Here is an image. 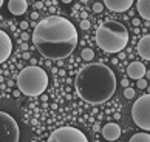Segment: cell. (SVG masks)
I'll return each mask as SVG.
<instances>
[{"label": "cell", "instance_id": "21", "mask_svg": "<svg viewBox=\"0 0 150 142\" xmlns=\"http://www.w3.org/2000/svg\"><path fill=\"white\" fill-rule=\"evenodd\" d=\"M121 84H122V86H124V88H129V79H127V77H125V79H122V80H121Z\"/></svg>", "mask_w": 150, "mask_h": 142}, {"label": "cell", "instance_id": "25", "mask_svg": "<svg viewBox=\"0 0 150 142\" xmlns=\"http://www.w3.org/2000/svg\"><path fill=\"white\" fill-rule=\"evenodd\" d=\"M132 23L135 25V26H138V25H139V19H133V20H132Z\"/></svg>", "mask_w": 150, "mask_h": 142}, {"label": "cell", "instance_id": "30", "mask_svg": "<svg viewBox=\"0 0 150 142\" xmlns=\"http://www.w3.org/2000/svg\"><path fill=\"white\" fill-rule=\"evenodd\" d=\"M2 5H3V0H0V8H2Z\"/></svg>", "mask_w": 150, "mask_h": 142}, {"label": "cell", "instance_id": "22", "mask_svg": "<svg viewBox=\"0 0 150 142\" xmlns=\"http://www.w3.org/2000/svg\"><path fill=\"white\" fill-rule=\"evenodd\" d=\"M20 28H22V30H26V28H28V22H22V23H20Z\"/></svg>", "mask_w": 150, "mask_h": 142}, {"label": "cell", "instance_id": "28", "mask_svg": "<svg viewBox=\"0 0 150 142\" xmlns=\"http://www.w3.org/2000/svg\"><path fill=\"white\" fill-rule=\"evenodd\" d=\"M37 17H39V14H37V13H33V14H31V19H34V20H36Z\"/></svg>", "mask_w": 150, "mask_h": 142}, {"label": "cell", "instance_id": "14", "mask_svg": "<svg viewBox=\"0 0 150 142\" xmlns=\"http://www.w3.org/2000/svg\"><path fill=\"white\" fill-rule=\"evenodd\" d=\"M136 9L142 19L150 22V0H138L136 2Z\"/></svg>", "mask_w": 150, "mask_h": 142}, {"label": "cell", "instance_id": "2", "mask_svg": "<svg viewBox=\"0 0 150 142\" xmlns=\"http://www.w3.org/2000/svg\"><path fill=\"white\" fill-rule=\"evenodd\" d=\"M77 96L91 105L107 102L116 91V76L104 63H90L79 70L74 79Z\"/></svg>", "mask_w": 150, "mask_h": 142}, {"label": "cell", "instance_id": "6", "mask_svg": "<svg viewBox=\"0 0 150 142\" xmlns=\"http://www.w3.org/2000/svg\"><path fill=\"white\" fill-rule=\"evenodd\" d=\"M20 128L11 114L0 111V142H19Z\"/></svg>", "mask_w": 150, "mask_h": 142}, {"label": "cell", "instance_id": "4", "mask_svg": "<svg viewBox=\"0 0 150 142\" xmlns=\"http://www.w3.org/2000/svg\"><path fill=\"white\" fill-rule=\"evenodd\" d=\"M48 86V74L47 71L31 65V67L23 68L17 76V88L20 90V93H23L25 96H40Z\"/></svg>", "mask_w": 150, "mask_h": 142}, {"label": "cell", "instance_id": "23", "mask_svg": "<svg viewBox=\"0 0 150 142\" xmlns=\"http://www.w3.org/2000/svg\"><path fill=\"white\" fill-rule=\"evenodd\" d=\"M118 59H119V60H124V59H125V53H119L118 54Z\"/></svg>", "mask_w": 150, "mask_h": 142}, {"label": "cell", "instance_id": "29", "mask_svg": "<svg viewBox=\"0 0 150 142\" xmlns=\"http://www.w3.org/2000/svg\"><path fill=\"white\" fill-rule=\"evenodd\" d=\"M146 77H149V79H150V71H147V73H146Z\"/></svg>", "mask_w": 150, "mask_h": 142}, {"label": "cell", "instance_id": "16", "mask_svg": "<svg viewBox=\"0 0 150 142\" xmlns=\"http://www.w3.org/2000/svg\"><path fill=\"white\" fill-rule=\"evenodd\" d=\"M81 56H82V59H84V60L90 62V60H93V57H94V51L91 50V48H84Z\"/></svg>", "mask_w": 150, "mask_h": 142}, {"label": "cell", "instance_id": "9", "mask_svg": "<svg viewBox=\"0 0 150 142\" xmlns=\"http://www.w3.org/2000/svg\"><path fill=\"white\" fill-rule=\"evenodd\" d=\"M147 70H146V65H144L142 62H132L129 67H127V74H129L130 79H135L136 82L139 79H144V76H146Z\"/></svg>", "mask_w": 150, "mask_h": 142}, {"label": "cell", "instance_id": "10", "mask_svg": "<svg viewBox=\"0 0 150 142\" xmlns=\"http://www.w3.org/2000/svg\"><path fill=\"white\" fill-rule=\"evenodd\" d=\"M102 136L104 139H107L110 142H115L121 138V127L116 122H108L107 125L102 127Z\"/></svg>", "mask_w": 150, "mask_h": 142}, {"label": "cell", "instance_id": "19", "mask_svg": "<svg viewBox=\"0 0 150 142\" xmlns=\"http://www.w3.org/2000/svg\"><path fill=\"white\" fill-rule=\"evenodd\" d=\"M147 80L146 79H139L138 80V88H141V90H144V88H147Z\"/></svg>", "mask_w": 150, "mask_h": 142}, {"label": "cell", "instance_id": "27", "mask_svg": "<svg viewBox=\"0 0 150 142\" xmlns=\"http://www.w3.org/2000/svg\"><path fill=\"white\" fill-rule=\"evenodd\" d=\"M22 57H23V59H30V53H23V54H22Z\"/></svg>", "mask_w": 150, "mask_h": 142}, {"label": "cell", "instance_id": "17", "mask_svg": "<svg viewBox=\"0 0 150 142\" xmlns=\"http://www.w3.org/2000/svg\"><path fill=\"white\" fill-rule=\"evenodd\" d=\"M135 96H136V91L133 88H130V86L124 90V97H125V99H133Z\"/></svg>", "mask_w": 150, "mask_h": 142}, {"label": "cell", "instance_id": "3", "mask_svg": "<svg viewBox=\"0 0 150 142\" xmlns=\"http://www.w3.org/2000/svg\"><path fill=\"white\" fill-rule=\"evenodd\" d=\"M96 43L105 53L119 54L129 43V31L121 22L107 20L96 30Z\"/></svg>", "mask_w": 150, "mask_h": 142}, {"label": "cell", "instance_id": "8", "mask_svg": "<svg viewBox=\"0 0 150 142\" xmlns=\"http://www.w3.org/2000/svg\"><path fill=\"white\" fill-rule=\"evenodd\" d=\"M11 53H13V40L3 30H0V63L8 60Z\"/></svg>", "mask_w": 150, "mask_h": 142}, {"label": "cell", "instance_id": "24", "mask_svg": "<svg viewBox=\"0 0 150 142\" xmlns=\"http://www.w3.org/2000/svg\"><path fill=\"white\" fill-rule=\"evenodd\" d=\"M22 50H23V51H28V43H22Z\"/></svg>", "mask_w": 150, "mask_h": 142}, {"label": "cell", "instance_id": "12", "mask_svg": "<svg viewBox=\"0 0 150 142\" xmlns=\"http://www.w3.org/2000/svg\"><path fill=\"white\" fill-rule=\"evenodd\" d=\"M8 9L13 15H22L28 9V2L26 0H9L8 2Z\"/></svg>", "mask_w": 150, "mask_h": 142}, {"label": "cell", "instance_id": "13", "mask_svg": "<svg viewBox=\"0 0 150 142\" xmlns=\"http://www.w3.org/2000/svg\"><path fill=\"white\" fill-rule=\"evenodd\" d=\"M138 53L144 60H150V34L142 36L138 42Z\"/></svg>", "mask_w": 150, "mask_h": 142}, {"label": "cell", "instance_id": "1", "mask_svg": "<svg viewBox=\"0 0 150 142\" xmlns=\"http://www.w3.org/2000/svg\"><path fill=\"white\" fill-rule=\"evenodd\" d=\"M33 43L45 59L62 60L77 46V30L68 19L50 15L42 19L33 31Z\"/></svg>", "mask_w": 150, "mask_h": 142}, {"label": "cell", "instance_id": "31", "mask_svg": "<svg viewBox=\"0 0 150 142\" xmlns=\"http://www.w3.org/2000/svg\"><path fill=\"white\" fill-rule=\"evenodd\" d=\"M147 90H149V94H150V86H147Z\"/></svg>", "mask_w": 150, "mask_h": 142}, {"label": "cell", "instance_id": "15", "mask_svg": "<svg viewBox=\"0 0 150 142\" xmlns=\"http://www.w3.org/2000/svg\"><path fill=\"white\" fill-rule=\"evenodd\" d=\"M129 142H150V134L149 133H136L132 136Z\"/></svg>", "mask_w": 150, "mask_h": 142}, {"label": "cell", "instance_id": "26", "mask_svg": "<svg viewBox=\"0 0 150 142\" xmlns=\"http://www.w3.org/2000/svg\"><path fill=\"white\" fill-rule=\"evenodd\" d=\"M28 34H26V32H23V34H22V40H28Z\"/></svg>", "mask_w": 150, "mask_h": 142}, {"label": "cell", "instance_id": "11", "mask_svg": "<svg viewBox=\"0 0 150 142\" xmlns=\"http://www.w3.org/2000/svg\"><path fill=\"white\" fill-rule=\"evenodd\" d=\"M102 3L104 6H107L108 9L115 11V13H124V11L130 9L135 2L133 0H105Z\"/></svg>", "mask_w": 150, "mask_h": 142}, {"label": "cell", "instance_id": "7", "mask_svg": "<svg viewBox=\"0 0 150 142\" xmlns=\"http://www.w3.org/2000/svg\"><path fill=\"white\" fill-rule=\"evenodd\" d=\"M47 142H88L87 136L74 127H60L50 134Z\"/></svg>", "mask_w": 150, "mask_h": 142}, {"label": "cell", "instance_id": "20", "mask_svg": "<svg viewBox=\"0 0 150 142\" xmlns=\"http://www.w3.org/2000/svg\"><path fill=\"white\" fill-rule=\"evenodd\" d=\"M81 28L82 30H90V20H87V19L82 20L81 22Z\"/></svg>", "mask_w": 150, "mask_h": 142}, {"label": "cell", "instance_id": "5", "mask_svg": "<svg viewBox=\"0 0 150 142\" xmlns=\"http://www.w3.org/2000/svg\"><path fill=\"white\" fill-rule=\"evenodd\" d=\"M132 117L139 128L150 131V94L141 96L132 107Z\"/></svg>", "mask_w": 150, "mask_h": 142}, {"label": "cell", "instance_id": "18", "mask_svg": "<svg viewBox=\"0 0 150 142\" xmlns=\"http://www.w3.org/2000/svg\"><path fill=\"white\" fill-rule=\"evenodd\" d=\"M104 9V3H93V13H102Z\"/></svg>", "mask_w": 150, "mask_h": 142}]
</instances>
